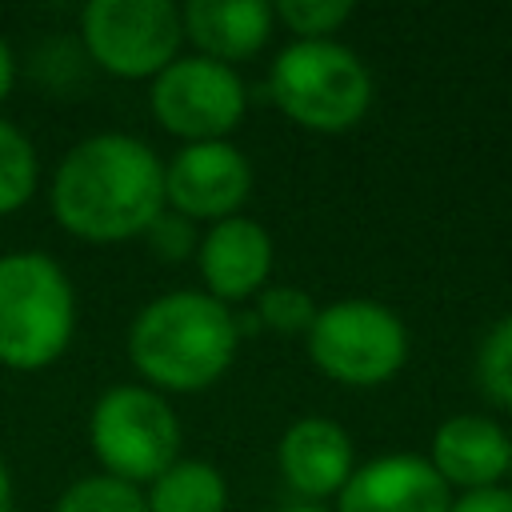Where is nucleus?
<instances>
[{"label":"nucleus","mask_w":512,"mask_h":512,"mask_svg":"<svg viewBox=\"0 0 512 512\" xmlns=\"http://www.w3.org/2000/svg\"><path fill=\"white\" fill-rule=\"evenodd\" d=\"M48 204L56 224L76 240H136L168 208L164 160L132 132H92L56 160Z\"/></svg>","instance_id":"f257e3e1"},{"label":"nucleus","mask_w":512,"mask_h":512,"mask_svg":"<svg viewBox=\"0 0 512 512\" xmlns=\"http://www.w3.org/2000/svg\"><path fill=\"white\" fill-rule=\"evenodd\" d=\"M128 360L156 392H204L236 360L240 328L228 304L204 288H172L136 308L128 324Z\"/></svg>","instance_id":"f03ea898"},{"label":"nucleus","mask_w":512,"mask_h":512,"mask_svg":"<svg viewBox=\"0 0 512 512\" xmlns=\"http://www.w3.org/2000/svg\"><path fill=\"white\" fill-rule=\"evenodd\" d=\"M76 336V288L64 264L40 248L0 252V364L40 372Z\"/></svg>","instance_id":"7ed1b4c3"},{"label":"nucleus","mask_w":512,"mask_h":512,"mask_svg":"<svg viewBox=\"0 0 512 512\" xmlns=\"http://www.w3.org/2000/svg\"><path fill=\"white\" fill-rule=\"evenodd\" d=\"M372 72L344 40H288L268 64L272 104L308 132H348L372 108Z\"/></svg>","instance_id":"20e7f679"},{"label":"nucleus","mask_w":512,"mask_h":512,"mask_svg":"<svg viewBox=\"0 0 512 512\" xmlns=\"http://www.w3.org/2000/svg\"><path fill=\"white\" fill-rule=\"evenodd\" d=\"M180 440L184 432L176 408L148 384H112L88 412V444L100 472L140 488L180 460Z\"/></svg>","instance_id":"39448f33"},{"label":"nucleus","mask_w":512,"mask_h":512,"mask_svg":"<svg viewBox=\"0 0 512 512\" xmlns=\"http://www.w3.org/2000/svg\"><path fill=\"white\" fill-rule=\"evenodd\" d=\"M304 340L312 364L344 388L388 384L408 360V324L396 308L368 296L320 304Z\"/></svg>","instance_id":"423d86ee"},{"label":"nucleus","mask_w":512,"mask_h":512,"mask_svg":"<svg viewBox=\"0 0 512 512\" xmlns=\"http://www.w3.org/2000/svg\"><path fill=\"white\" fill-rule=\"evenodd\" d=\"M80 40L104 72L152 80L180 56L184 24L172 0H88L80 8Z\"/></svg>","instance_id":"0eeeda50"},{"label":"nucleus","mask_w":512,"mask_h":512,"mask_svg":"<svg viewBox=\"0 0 512 512\" xmlns=\"http://www.w3.org/2000/svg\"><path fill=\"white\" fill-rule=\"evenodd\" d=\"M148 108L164 132L184 144L228 140L248 112V84L232 64L180 52L148 84Z\"/></svg>","instance_id":"6e6552de"},{"label":"nucleus","mask_w":512,"mask_h":512,"mask_svg":"<svg viewBox=\"0 0 512 512\" xmlns=\"http://www.w3.org/2000/svg\"><path fill=\"white\" fill-rule=\"evenodd\" d=\"M252 196V160L232 140H196L180 144L164 160V204L192 220L216 224L244 208Z\"/></svg>","instance_id":"1a4fd4ad"},{"label":"nucleus","mask_w":512,"mask_h":512,"mask_svg":"<svg viewBox=\"0 0 512 512\" xmlns=\"http://www.w3.org/2000/svg\"><path fill=\"white\" fill-rule=\"evenodd\" d=\"M272 260H276L272 232L244 212L208 224L196 244V268H200L204 292L228 308L236 300H252L260 288H268Z\"/></svg>","instance_id":"9d476101"},{"label":"nucleus","mask_w":512,"mask_h":512,"mask_svg":"<svg viewBox=\"0 0 512 512\" xmlns=\"http://www.w3.org/2000/svg\"><path fill=\"white\" fill-rule=\"evenodd\" d=\"M452 488L420 452H384L356 464L332 512H448Z\"/></svg>","instance_id":"9b49d317"},{"label":"nucleus","mask_w":512,"mask_h":512,"mask_svg":"<svg viewBox=\"0 0 512 512\" xmlns=\"http://www.w3.org/2000/svg\"><path fill=\"white\" fill-rule=\"evenodd\" d=\"M276 468L304 504H324L348 484L356 468L352 436L332 416H300L280 432Z\"/></svg>","instance_id":"f8f14e48"},{"label":"nucleus","mask_w":512,"mask_h":512,"mask_svg":"<svg viewBox=\"0 0 512 512\" xmlns=\"http://www.w3.org/2000/svg\"><path fill=\"white\" fill-rule=\"evenodd\" d=\"M428 464L448 488H460V492L496 488L500 480H508V468H512V436L492 416L456 412L436 424L428 444Z\"/></svg>","instance_id":"ddd939ff"},{"label":"nucleus","mask_w":512,"mask_h":512,"mask_svg":"<svg viewBox=\"0 0 512 512\" xmlns=\"http://www.w3.org/2000/svg\"><path fill=\"white\" fill-rule=\"evenodd\" d=\"M184 40L196 44L200 56L220 64H240L256 56L272 36V4L264 0H188L180 4Z\"/></svg>","instance_id":"4468645a"},{"label":"nucleus","mask_w":512,"mask_h":512,"mask_svg":"<svg viewBox=\"0 0 512 512\" xmlns=\"http://www.w3.org/2000/svg\"><path fill=\"white\" fill-rule=\"evenodd\" d=\"M148 512H228V480L216 464L180 456L144 484Z\"/></svg>","instance_id":"2eb2a0df"},{"label":"nucleus","mask_w":512,"mask_h":512,"mask_svg":"<svg viewBox=\"0 0 512 512\" xmlns=\"http://www.w3.org/2000/svg\"><path fill=\"white\" fill-rule=\"evenodd\" d=\"M40 188V156H36V144L32 136L0 116V216L24 208Z\"/></svg>","instance_id":"dca6fc26"},{"label":"nucleus","mask_w":512,"mask_h":512,"mask_svg":"<svg viewBox=\"0 0 512 512\" xmlns=\"http://www.w3.org/2000/svg\"><path fill=\"white\" fill-rule=\"evenodd\" d=\"M52 512H148V504L140 484H128L108 472H88L56 496Z\"/></svg>","instance_id":"f3484780"},{"label":"nucleus","mask_w":512,"mask_h":512,"mask_svg":"<svg viewBox=\"0 0 512 512\" xmlns=\"http://www.w3.org/2000/svg\"><path fill=\"white\" fill-rule=\"evenodd\" d=\"M476 384L492 404L512 408V312L484 332L476 348Z\"/></svg>","instance_id":"a211bd4d"},{"label":"nucleus","mask_w":512,"mask_h":512,"mask_svg":"<svg viewBox=\"0 0 512 512\" xmlns=\"http://www.w3.org/2000/svg\"><path fill=\"white\" fill-rule=\"evenodd\" d=\"M356 4L352 0H276L272 20H280L292 40H332L348 20Z\"/></svg>","instance_id":"6ab92c4d"},{"label":"nucleus","mask_w":512,"mask_h":512,"mask_svg":"<svg viewBox=\"0 0 512 512\" xmlns=\"http://www.w3.org/2000/svg\"><path fill=\"white\" fill-rule=\"evenodd\" d=\"M316 308L320 304L296 284H268L256 292V320L272 332H284V336L308 332L316 320Z\"/></svg>","instance_id":"aec40b11"},{"label":"nucleus","mask_w":512,"mask_h":512,"mask_svg":"<svg viewBox=\"0 0 512 512\" xmlns=\"http://www.w3.org/2000/svg\"><path fill=\"white\" fill-rule=\"evenodd\" d=\"M144 240L152 244V252H156L160 260H188V256H196L200 232H196L192 220H184V216H176L172 208H164V212L152 220V228L144 232Z\"/></svg>","instance_id":"412c9836"},{"label":"nucleus","mask_w":512,"mask_h":512,"mask_svg":"<svg viewBox=\"0 0 512 512\" xmlns=\"http://www.w3.org/2000/svg\"><path fill=\"white\" fill-rule=\"evenodd\" d=\"M448 512H512V488L508 484H496V488L460 492V496H452Z\"/></svg>","instance_id":"4be33fe9"},{"label":"nucleus","mask_w":512,"mask_h":512,"mask_svg":"<svg viewBox=\"0 0 512 512\" xmlns=\"http://www.w3.org/2000/svg\"><path fill=\"white\" fill-rule=\"evenodd\" d=\"M12 84H16V56H12V48H8V40L0 36V104L8 100V92H12Z\"/></svg>","instance_id":"5701e85b"},{"label":"nucleus","mask_w":512,"mask_h":512,"mask_svg":"<svg viewBox=\"0 0 512 512\" xmlns=\"http://www.w3.org/2000/svg\"><path fill=\"white\" fill-rule=\"evenodd\" d=\"M0 512H16V484H12V468L0 456Z\"/></svg>","instance_id":"b1692460"},{"label":"nucleus","mask_w":512,"mask_h":512,"mask_svg":"<svg viewBox=\"0 0 512 512\" xmlns=\"http://www.w3.org/2000/svg\"><path fill=\"white\" fill-rule=\"evenodd\" d=\"M284 512H332V508H324V504H304V500H300V504H288Z\"/></svg>","instance_id":"393cba45"},{"label":"nucleus","mask_w":512,"mask_h":512,"mask_svg":"<svg viewBox=\"0 0 512 512\" xmlns=\"http://www.w3.org/2000/svg\"><path fill=\"white\" fill-rule=\"evenodd\" d=\"M508 488H512V468H508Z\"/></svg>","instance_id":"a878e982"}]
</instances>
